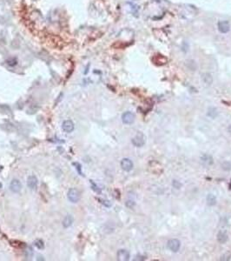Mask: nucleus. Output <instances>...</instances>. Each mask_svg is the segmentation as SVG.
<instances>
[{
  "label": "nucleus",
  "mask_w": 231,
  "mask_h": 261,
  "mask_svg": "<svg viewBox=\"0 0 231 261\" xmlns=\"http://www.w3.org/2000/svg\"><path fill=\"white\" fill-rule=\"evenodd\" d=\"M68 199L71 203H77L80 200V193L76 188H70L68 192Z\"/></svg>",
  "instance_id": "obj_1"
},
{
  "label": "nucleus",
  "mask_w": 231,
  "mask_h": 261,
  "mask_svg": "<svg viewBox=\"0 0 231 261\" xmlns=\"http://www.w3.org/2000/svg\"><path fill=\"white\" fill-rule=\"evenodd\" d=\"M145 136L142 132H138L132 139V144L135 146L141 147L145 144Z\"/></svg>",
  "instance_id": "obj_2"
},
{
  "label": "nucleus",
  "mask_w": 231,
  "mask_h": 261,
  "mask_svg": "<svg viewBox=\"0 0 231 261\" xmlns=\"http://www.w3.org/2000/svg\"><path fill=\"white\" fill-rule=\"evenodd\" d=\"M181 247V242L176 239H172L168 241V248L173 253H177Z\"/></svg>",
  "instance_id": "obj_3"
},
{
  "label": "nucleus",
  "mask_w": 231,
  "mask_h": 261,
  "mask_svg": "<svg viewBox=\"0 0 231 261\" xmlns=\"http://www.w3.org/2000/svg\"><path fill=\"white\" fill-rule=\"evenodd\" d=\"M22 189V184L17 179H14L10 183V190L14 193L19 192Z\"/></svg>",
  "instance_id": "obj_4"
},
{
  "label": "nucleus",
  "mask_w": 231,
  "mask_h": 261,
  "mask_svg": "<svg viewBox=\"0 0 231 261\" xmlns=\"http://www.w3.org/2000/svg\"><path fill=\"white\" fill-rule=\"evenodd\" d=\"M38 185V180L35 175H30L27 178V185L31 190H36Z\"/></svg>",
  "instance_id": "obj_5"
},
{
  "label": "nucleus",
  "mask_w": 231,
  "mask_h": 261,
  "mask_svg": "<svg viewBox=\"0 0 231 261\" xmlns=\"http://www.w3.org/2000/svg\"><path fill=\"white\" fill-rule=\"evenodd\" d=\"M122 120H123V123L125 124V125H130L134 122L135 120V115L130 112V111H126L124 112L123 116H122Z\"/></svg>",
  "instance_id": "obj_6"
},
{
  "label": "nucleus",
  "mask_w": 231,
  "mask_h": 261,
  "mask_svg": "<svg viewBox=\"0 0 231 261\" xmlns=\"http://www.w3.org/2000/svg\"><path fill=\"white\" fill-rule=\"evenodd\" d=\"M74 128H75V126H74V123L71 120H65L62 125V129L66 133L72 132L74 130Z\"/></svg>",
  "instance_id": "obj_7"
},
{
  "label": "nucleus",
  "mask_w": 231,
  "mask_h": 261,
  "mask_svg": "<svg viewBox=\"0 0 231 261\" xmlns=\"http://www.w3.org/2000/svg\"><path fill=\"white\" fill-rule=\"evenodd\" d=\"M121 167L123 171H130L133 169V163L130 159H123L121 161Z\"/></svg>",
  "instance_id": "obj_8"
},
{
  "label": "nucleus",
  "mask_w": 231,
  "mask_h": 261,
  "mask_svg": "<svg viewBox=\"0 0 231 261\" xmlns=\"http://www.w3.org/2000/svg\"><path fill=\"white\" fill-rule=\"evenodd\" d=\"M217 27L221 33H227L230 30V25L228 21H219Z\"/></svg>",
  "instance_id": "obj_9"
},
{
  "label": "nucleus",
  "mask_w": 231,
  "mask_h": 261,
  "mask_svg": "<svg viewBox=\"0 0 231 261\" xmlns=\"http://www.w3.org/2000/svg\"><path fill=\"white\" fill-rule=\"evenodd\" d=\"M118 259L120 261H127L130 259V253L126 250H119L118 252Z\"/></svg>",
  "instance_id": "obj_10"
},
{
  "label": "nucleus",
  "mask_w": 231,
  "mask_h": 261,
  "mask_svg": "<svg viewBox=\"0 0 231 261\" xmlns=\"http://www.w3.org/2000/svg\"><path fill=\"white\" fill-rule=\"evenodd\" d=\"M217 241L220 244H224L228 241V234L225 231H219L217 233Z\"/></svg>",
  "instance_id": "obj_11"
},
{
  "label": "nucleus",
  "mask_w": 231,
  "mask_h": 261,
  "mask_svg": "<svg viewBox=\"0 0 231 261\" xmlns=\"http://www.w3.org/2000/svg\"><path fill=\"white\" fill-rule=\"evenodd\" d=\"M201 160H202V162H203L204 165H211L212 164H213V158H212V156L209 155V154H203L202 157H201Z\"/></svg>",
  "instance_id": "obj_12"
},
{
  "label": "nucleus",
  "mask_w": 231,
  "mask_h": 261,
  "mask_svg": "<svg viewBox=\"0 0 231 261\" xmlns=\"http://www.w3.org/2000/svg\"><path fill=\"white\" fill-rule=\"evenodd\" d=\"M73 221H74V219L71 215H67L64 219L63 220V225L65 228H69L70 226L73 224Z\"/></svg>",
  "instance_id": "obj_13"
},
{
  "label": "nucleus",
  "mask_w": 231,
  "mask_h": 261,
  "mask_svg": "<svg viewBox=\"0 0 231 261\" xmlns=\"http://www.w3.org/2000/svg\"><path fill=\"white\" fill-rule=\"evenodd\" d=\"M203 82L206 84V85H208V86H210L211 84H212V82H213V78H212V76H211V74L209 73H203Z\"/></svg>",
  "instance_id": "obj_14"
},
{
  "label": "nucleus",
  "mask_w": 231,
  "mask_h": 261,
  "mask_svg": "<svg viewBox=\"0 0 231 261\" xmlns=\"http://www.w3.org/2000/svg\"><path fill=\"white\" fill-rule=\"evenodd\" d=\"M207 203L209 205H215L216 204V198L213 194H209L207 197Z\"/></svg>",
  "instance_id": "obj_15"
},
{
  "label": "nucleus",
  "mask_w": 231,
  "mask_h": 261,
  "mask_svg": "<svg viewBox=\"0 0 231 261\" xmlns=\"http://www.w3.org/2000/svg\"><path fill=\"white\" fill-rule=\"evenodd\" d=\"M217 114H218V112H217V110L215 108H209V111H208V116L209 117L215 118L217 116Z\"/></svg>",
  "instance_id": "obj_16"
},
{
  "label": "nucleus",
  "mask_w": 231,
  "mask_h": 261,
  "mask_svg": "<svg viewBox=\"0 0 231 261\" xmlns=\"http://www.w3.org/2000/svg\"><path fill=\"white\" fill-rule=\"evenodd\" d=\"M34 245L37 247L38 249H44L45 248V244H44V241L41 240V239H36L34 242Z\"/></svg>",
  "instance_id": "obj_17"
},
{
  "label": "nucleus",
  "mask_w": 231,
  "mask_h": 261,
  "mask_svg": "<svg viewBox=\"0 0 231 261\" xmlns=\"http://www.w3.org/2000/svg\"><path fill=\"white\" fill-rule=\"evenodd\" d=\"M135 204H136V203L133 200H127L126 201V206L129 207V208H133L134 206H135Z\"/></svg>",
  "instance_id": "obj_18"
},
{
  "label": "nucleus",
  "mask_w": 231,
  "mask_h": 261,
  "mask_svg": "<svg viewBox=\"0 0 231 261\" xmlns=\"http://www.w3.org/2000/svg\"><path fill=\"white\" fill-rule=\"evenodd\" d=\"M90 183H91V185H92V189H93V190H94V191H95V192H98V193H100V192H101V190H100L99 188L97 187V185H96V184L94 183V182H93V181H92V180H90Z\"/></svg>",
  "instance_id": "obj_19"
},
{
  "label": "nucleus",
  "mask_w": 231,
  "mask_h": 261,
  "mask_svg": "<svg viewBox=\"0 0 231 261\" xmlns=\"http://www.w3.org/2000/svg\"><path fill=\"white\" fill-rule=\"evenodd\" d=\"M172 185H173V186L176 188V189H179V188L181 187V185H181V183H180V182H178V181H176V180H174Z\"/></svg>",
  "instance_id": "obj_20"
},
{
  "label": "nucleus",
  "mask_w": 231,
  "mask_h": 261,
  "mask_svg": "<svg viewBox=\"0 0 231 261\" xmlns=\"http://www.w3.org/2000/svg\"><path fill=\"white\" fill-rule=\"evenodd\" d=\"M99 201H101L102 204H103L104 205H106V206H108V207H109V206H110V204H109V203H108L109 201H106V200H102V199H99Z\"/></svg>",
  "instance_id": "obj_21"
},
{
  "label": "nucleus",
  "mask_w": 231,
  "mask_h": 261,
  "mask_svg": "<svg viewBox=\"0 0 231 261\" xmlns=\"http://www.w3.org/2000/svg\"><path fill=\"white\" fill-rule=\"evenodd\" d=\"M228 130H229V132L231 134V125L229 126V128H228Z\"/></svg>",
  "instance_id": "obj_22"
}]
</instances>
